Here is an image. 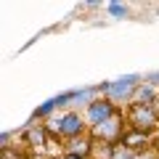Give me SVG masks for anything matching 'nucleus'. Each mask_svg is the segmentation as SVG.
I'll use <instances>...</instances> for the list:
<instances>
[{
    "instance_id": "1",
    "label": "nucleus",
    "mask_w": 159,
    "mask_h": 159,
    "mask_svg": "<svg viewBox=\"0 0 159 159\" xmlns=\"http://www.w3.org/2000/svg\"><path fill=\"white\" fill-rule=\"evenodd\" d=\"M51 138H61V141H72V138H80V135H88V122H85V114L80 111H64L58 117H51L45 122Z\"/></svg>"
},
{
    "instance_id": "2",
    "label": "nucleus",
    "mask_w": 159,
    "mask_h": 159,
    "mask_svg": "<svg viewBox=\"0 0 159 159\" xmlns=\"http://www.w3.org/2000/svg\"><path fill=\"white\" fill-rule=\"evenodd\" d=\"M141 82H143L141 74H125L114 82H101L98 88H101V96H106L114 106H119V103H133V96Z\"/></svg>"
},
{
    "instance_id": "3",
    "label": "nucleus",
    "mask_w": 159,
    "mask_h": 159,
    "mask_svg": "<svg viewBox=\"0 0 159 159\" xmlns=\"http://www.w3.org/2000/svg\"><path fill=\"white\" fill-rule=\"evenodd\" d=\"M125 133H127V119H125L122 111H117L111 119H106V122H101V125L90 127V135L96 138V141H101V143H109V146L119 143Z\"/></svg>"
},
{
    "instance_id": "4",
    "label": "nucleus",
    "mask_w": 159,
    "mask_h": 159,
    "mask_svg": "<svg viewBox=\"0 0 159 159\" xmlns=\"http://www.w3.org/2000/svg\"><path fill=\"white\" fill-rule=\"evenodd\" d=\"M125 119H127V127H133V130L154 133L159 127V111H157V106H135V103H133V106L127 109Z\"/></svg>"
},
{
    "instance_id": "5",
    "label": "nucleus",
    "mask_w": 159,
    "mask_h": 159,
    "mask_svg": "<svg viewBox=\"0 0 159 159\" xmlns=\"http://www.w3.org/2000/svg\"><path fill=\"white\" fill-rule=\"evenodd\" d=\"M117 111L119 109L114 106L106 96H98L96 101L85 109V122H88V127H96V125H101V122H106V119H111Z\"/></svg>"
},
{
    "instance_id": "6",
    "label": "nucleus",
    "mask_w": 159,
    "mask_h": 159,
    "mask_svg": "<svg viewBox=\"0 0 159 159\" xmlns=\"http://www.w3.org/2000/svg\"><path fill=\"white\" fill-rule=\"evenodd\" d=\"M64 157H77V159H90L93 157V148H96V138L88 133V135H80L72 138V141H64Z\"/></svg>"
},
{
    "instance_id": "7",
    "label": "nucleus",
    "mask_w": 159,
    "mask_h": 159,
    "mask_svg": "<svg viewBox=\"0 0 159 159\" xmlns=\"http://www.w3.org/2000/svg\"><path fill=\"white\" fill-rule=\"evenodd\" d=\"M21 138H24V143H27V146L40 148V146H45V143L51 141V133H48L45 122H29V125L21 130Z\"/></svg>"
},
{
    "instance_id": "8",
    "label": "nucleus",
    "mask_w": 159,
    "mask_h": 159,
    "mask_svg": "<svg viewBox=\"0 0 159 159\" xmlns=\"http://www.w3.org/2000/svg\"><path fill=\"white\" fill-rule=\"evenodd\" d=\"M127 148H133L135 154L146 151V148H151V133H143V130H133V127H127V133L122 135V141Z\"/></svg>"
},
{
    "instance_id": "9",
    "label": "nucleus",
    "mask_w": 159,
    "mask_h": 159,
    "mask_svg": "<svg viewBox=\"0 0 159 159\" xmlns=\"http://www.w3.org/2000/svg\"><path fill=\"white\" fill-rule=\"evenodd\" d=\"M157 96H159V90H157L154 85L141 82V85H138V90H135V96H133V103H135V106H154ZM133 103H130V106H133Z\"/></svg>"
},
{
    "instance_id": "10",
    "label": "nucleus",
    "mask_w": 159,
    "mask_h": 159,
    "mask_svg": "<svg viewBox=\"0 0 159 159\" xmlns=\"http://www.w3.org/2000/svg\"><path fill=\"white\" fill-rule=\"evenodd\" d=\"M56 109H58V103L51 98V101H45L43 106H37V111H34V119H51V114L56 111Z\"/></svg>"
},
{
    "instance_id": "11",
    "label": "nucleus",
    "mask_w": 159,
    "mask_h": 159,
    "mask_svg": "<svg viewBox=\"0 0 159 159\" xmlns=\"http://www.w3.org/2000/svg\"><path fill=\"white\" fill-rule=\"evenodd\" d=\"M111 159H135V151H133V148H127L125 143H114Z\"/></svg>"
},
{
    "instance_id": "12",
    "label": "nucleus",
    "mask_w": 159,
    "mask_h": 159,
    "mask_svg": "<svg viewBox=\"0 0 159 159\" xmlns=\"http://www.w3.org/2000/svg\"><path fill=\"white\" fill-rule=\"evenodd\" d=\"M109 13H111L114 19H125L127 16V6H122V3H109Z\"/></svg>"
},
{
    "instance_id": "13",
    "label": "nucleus",
    "mask_w": 159,
    "mask_h": 159,
    "mask_svg": "<svg viewBox=\"0 0 159 159\" xmlns=\"http://www.w3.org/2000/svg\"><path fill=\"white\" fill-rule=\"evenodd\" d=\"M143 82H148V85L157 88V85H159V72H148L146 77H143Z\"/></svg>"
},
{
    "instance_id": "14",
    "label": "nucleus",
    "mask_w": 159,
    "mask_h": 159,
    "mask_svg": "<svg viewBox=\"0 0 159 159\" xmlns=\"http://www.w3.org/2000/svg\"><path fill=\"white\" fill-rule=\"evenodd\" d=\"M135 159H159L157 154L151 151V148H146V151H141V154H135Z\"/></svg>"
},
{
    "instance_id": "15",
    "label": "nucleus",
    "mask_w": 159,
    "mask_h": 159,
    "mask_svg": "<svg viewBox=\"0 0 159 159\" xmlns=\"http://www.w3.org/2000/svg\"><path fill=\"white\" fill-rule=\"evenodd\" d=\"M61 159H77V157H61Z\"/></svg>"
}]
</instances>
